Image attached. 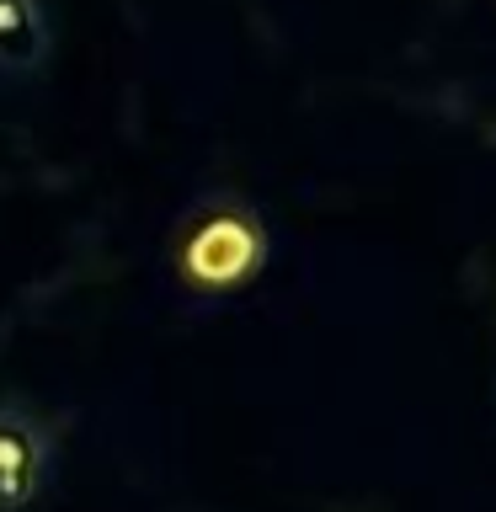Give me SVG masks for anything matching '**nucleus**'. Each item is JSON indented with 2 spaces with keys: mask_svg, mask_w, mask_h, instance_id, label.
<instances>
[{
  "mask_svg": "<svg viewBox=\"0 0 496 512\" xmlns=\"http://www.w3.org/2000/svg\"><path fill=\"white\" fill-rule=\"evenodd\" d=\"M54 475V427L27 400H0V512H27Z\"/></svg>",
  "mask_w": 496,
  "mask_h": 512,
  "instance_id": "obj_2",
  "label": "nucleus"
},
{
  "mask_svg": "<svg viewBox=\"0 0 496 512\" xmlns=\"http://www.w3.org/2000/svg\"><path fill=\"white\" fill-rule=\"evenodd\" d=\"M48 54H54L48 0H0V70L32 75Z\"/></svg>",
  "mask_w": 496,
  "mask_h": 512,
  "instance_id": "obj_3",
  "label": "nucleus"
},
{
  "mask_svg": "<svg viewBox=\"0 0 496 512\" xmlns=\"http://www.w3.org/2000/svg\"><path fill=\"white\" fill-rule=\"evenodd\" d=\"M272 256V235L262 208L240 192H208L182 214L171 235V272L187 294L230 299L262 278Z\"/></svg>",
  "mask_w": 496,
  "mask_h": 512,
  "instance_id": "obj_1",
  "label": "nucleus"
}]
</instances>
